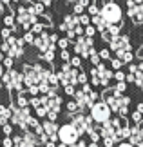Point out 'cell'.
Masks as SVG:
<instances>
[{
  "label": "cell",
  "instance_id": "1",
  "mask_svg": "<svg viewBox=\"0 0 143 147\" xmlns=\"http://www.w3.org/2000/svg\"><path fill=\"white\" fill-rule=\"evenodd\" d=\"M103 100L109 104L111 111L114 113H120V116H127L129 113V105H130V98L125 96L123 93H118L116 89H105L103 93Z\"/></svg>",
  "mask_w": 143,
  "mask_h": 147
},
{
  "label": "cell",
  "instance_id": "2",
  "mask_svg": "<svg viewBox=\"0 0 143 147\" xmlns=\"http://www.w3.org/2000/svg\"><path fill=\"white\" fill-rule=\"evenodd\" d=\"M0 80H2V84L9 89V91H16V93H20V91H24V89H26L24 75H22V71L13 69V67L5 69Z\"/></svg>",
  "mask_w": 143,
  "mask_h": 147
},
{
  "label": "cell",
  "instance_id": "3",
  "mask_svg": "<svg viewBox=\"0 0 143 147\" xmlns=\"http://www.w3.org/2000/svg\"><path fill=\"white\" fill-rule=\"evenodd\" d=\"M31 116H33L31 115V105H27V107H18L16 104L11 105V118H9V122L13 123V125L20 127L22 131L27 129Z\"/></svg>",
  "mask_w": 143,
  "mask_h": 147
},
{
  "label": "cell",
  "instance_id": "4",
  "mask_svg": "<svg viewBox=\"0 0 143 147\" xmlns=\"http://www.w3.org/2000/svg\"><path fill=\"white\" fill-rule=\"evenodd\" d=\"M15 16H16V24L22 26L26 31L31 29V26L35 24V22H38V15L33 13V7L31 5H18L15 11Z\"/></svg>",
  "mask_w": 143,
  "mask_h": 147
},
{
  "label": "cell",
  "instance_id": "5",
  "mask_svg": "<svg viewBox=\"0 0 143 147\" xmlns=\"http://www.w3.org/2000/svg\"><path fill=\"white\" fill-rule=\"evenodd\" d=\"M80 138V133L76 131V127L73 123H64L60 125L58 129V140H60V145H76Z\"/></svg>",
  "mask_w": 143,
  "mask_h": 147
},
{
  "label": "cell",
  "instance_id": "6",
  "mask_svg": "<svg viewBox=\"0 0 143 147\" xmlns=\"http://www.w3.org/2000/svg\"><path fill=\"white\" fill-rule=\"evenodd\" d=\"M111 107L105 100H96L93 105H91V116L96 123H103L105 120L111 118Z\"/></svg>",
  "mask_w": 143,
  "mask_h": 147
},
{
  "label": "cell",
  "instance_id": "7",
  "mask_svg": "<svg viewBox=\"0 0 143 147\" xmlns=\"http://www.w3.org/2000/svg\"><path fill=\"white\" fill-rule=\"evenodd\" d=\"M100 13L103 15V18L109 22V24H120L122 22V7L116 4V2H112V0H109L107 4H103V7L100 9Z\"/></svg>",
  "mask_w": 143,
  "mask_h": 147
},
{
  "label": "cell",
  "instance_id": "8",
  "mask_svg": "<svg viewBox=\"0 0 143 147\" xmlns=\"http://www.w3.org/2000/svg\"><path fill=\"white\" fill-rule=\"evenodd\" d=\"M40 71H42V64H35V65L26 64L24 67H22V75H24L26 89L31 87V86H38V84H40Z\"/></svg>",
  "mask_w": 143,
  "mask_h": 147
},
{
  "label": "cell",
  "instance_id": "9",
  "mask_svg": "<svg viewBox=\"0 0 143 147\" xmlns=\"http://www.w3.org/2000/svg\"><path fill=\"white\" fill-rule=\"evenodd\" d=\"M74 53L80 55L82 58H89L91 53H94L93 36H83V35L76 36V40H74Z\"/></svg>",
  "mask_w": 143,
  "mask_h": 147
},
{
  "label": "cell",
  "instance_id": "10",
  "mask_svg": "<svg viewBox=\"0 0 143 147\" xmlns=\"http://www.w3.org/2000/svg\"><path fill=\"white\" fill-rule=\"evenodd\" d=\"M93 116H85V115H82V113H76V115H73L71 116V123L74 127H76V131L80 133V136H82L83 133H87L89 131V127H93Z\"/></svg>",
  "mask_w": 143,
  "mask_h": 147
},
{
  "label": "cell",
  "instance_id": "11",
  "mask_svg": "<svg viewBox=\"0 0 143 147\" xmlns=\"http://www.w3.org/2000/svg\"><path fill=\"white\" fill-rule=\"evenodd\" d=\"M5 42L9 44V51H7L9 56H13V58H20V56L24 55V46H26L24 38H16V36L11 35L9 38H5Z\"/></svg>",
  "mask_w": 143,
  "mask_h": 147
},
{
  "label": "cell",
  "instance_id": "12",
  "mask_svg": "<svg viewBox=\"0 0 143 147\" xmlns=\"http://www.w3.org/2000/svg\"><path fill=\"white\" fill-rule=\"evenodd\" d=\"M111 44V51L118 53V51H132V46H130V38L125 35H116L112 36V40L109 42Z\"/></svg>",
  "mask_w": 143,
  "mask_h": 147
},
{
  "label": "cell",
  "instance_id": "13",
  "mask_svg": "<svg viewBox=\"0 0 143 147\" xmlns=\"http://www.w3.org/2000/svg\"><path fill=\"white\" fill-rule=\"evenodd\" d=\"M100 136H101V138H114L116 142H120V138H118V134H116V127H114V123L111 122V118L101 123V127H100Z\"/></svg>",
  "mask_w": 143,
  "mask_h": 147
},
{
  "label": "cell",
  "instance_id": "14",
  "mask_svg": "<svg viewBox=\"0 0 143 147\" xmlns=\"http://www.w3.org/2000/svg\"><path fill=\"white\" fill-rule=\"evenodd\" d=\"M33 145H40V138L33 129H24L22 134V147H33Z\"/></svg>",
  "mask_w": 143,
  "mask_h": 147
},
{
  "label": "cell",
  "instance_id": "15",
  "mask_svg": "<svg viewBox=\"0 0 143 147\" xmlns=\"http://www.w3.org/2000/svg\"><path fill=\"white\" fill-rule=\"evenodd\" d=\"M51 44H54V42H51L49 35H47L45 31H42L40 35H36V36H35V42H33V46H35V47L40 51V53H44V51L51 46Z\"/></svg>",
  "mask_w": 143,
  "mask_h": 147
},
{
  "label": "cell",
  "instance_id": "16",
  "mask_svg": "<svg viewBox=\"0 0 143 147\" xmlns=\"http://www.w3.org/2000/svg\"><path fill=\"white\" fill-rule=\"evenodd\" d=\"M129 140L132 145H143V123H136L134 127H130Z\"/></svg>",
  "mask_w": 143,
  "mask_h": 147
},
{
  "label": "cell",
  "instance_id": "17",
  "mask_svg": "<svg viewBox=\"0 0 143 147\" xmlns=\"http://www.w3.org/2000/svg\"><path fill=\"white\" fill-rule=\"evenodd\" d=\"M129 16L134 20V24H141V18H143V2H136L134 5L129 7Z\"/></svg>",
  "mask_w": 143,
  "mask_h": 147
},
{
  "label": "cell",
  "instance_id": "18",
  "mask_svg": "<svg viewBox=\"0 0 143 147\" xmlns=\"http://www.w3.org/2000/svg\"><path fill=\"white\" fill-rule=\"evenodd\" d=\"M120 31H122V22H120V24H109V26H107V29H103V31L100 33V35H101V38H103V40L111 42V40H112V36L120 35Z\"/></svg>",
  "mask_w": 143,
  "mask_h": 147
},
{
  "label": "cell",
  "instance_id": "19",
  "mask_svg": "<svg viewBox=\"0 0 143 147\" xmlns=\"http://www.w3.org/2000/svg\"><path fill=\"white\" fill-rule=\"evenodd\" d=\"M91 24H93V26L96 27V29H98V31L101 33L103 29H107L109 22L103 18V15H101V13H96V15H93V16H91Z\"/></svg>",
  "mask_w": 143,
  "mask_h": 147
},
{
  "label": "cell",
  "instance_id": "20",
  "mask_svg": "<svg viewBox=\"0 0 143 147\" xmlns=\"http://www.w3.org/2000/svg\"><path fill=\"white\" fill-rule=\"evenodd\" d=\"M42 127H44V131L49 134V136H53V134H58V129H60V125L56 123L54 120H45L44 123H42Z\"/></svg>",
  "mask_w": 143,
  "mask_h": 147
},
{
  "label": "cell",
  "instance_id": "21",
  "mask_svg": "<svg viewBox=\"0 0 143 147\" xmlns=\"http://www.w3.org/2000/svg\"><path fill=\"white\" fill-rule=\"evenodd\" d=\"M64 22H65L67 29H74L76 26H80V16H78L76 13H73V15H67L65 18H64Z\"/></svg>",
  "mask_w": 143,
  "mask_h": 147
},
{
  "label": "cell",
  "instance_id": "22",
  "mask_svg": "<svg viewBox=\"0 0 143 147\" xmlns=\"http://www.w3.org/2000/svg\"><path fill=\"white\" fill-rule=\"evenodd\" d=\"M116 56L123 60V64H130V62L134 60V55H132V51H118V53H116Z\"/></svg>",
  "mask_w": 143,
  "mask_h": 147
},
{
  "label": "cell",
  "instance_id": "23",
  "mask_svg": "<svg viewBox=\"0 0 143 147\" xmlns=\"http://www.w3.org/2000/svg\"><path fill=\"white\" fill-rule=\"evenodd\" d=\"M116 134H118L120 142H122V140H125V138L130 136V127H129V125H120V127L116 129Z\"/></svg>",
  "mask_w": 143,
  "mask_h": 147
},
{
  "label": "cell",
  "instance_id": "24",
  "mask_svg": "<svg viewBox=\"0 0 143 147\" xmlns=\"http://www.w3.org/2000/svg\"><path fill=\"white\" fill-rule=\"evenodd\" d=\"M15 20H16L15 13H9V15H5V16H4V26H7V27H11L13 31H16V26H18V24H15Z\"/></svg>",
  "mask_w": 143,
  "mask_h": 147
},
{
  "label": "cell",
  "instance_id": "25",
  "mask_svg": "<svg viewBox=\"0 0 143 147\" xmlns=\"http://www.w3.org/2000/svg\"><path fill=\"white\" fill-rule=\"evenodd\" d=\"M15 104L18 105V107H27V105H29V98L26 96V93H24V91H20V93H18V96L15 98Z\"/></svg>",
  "mask_w": 143,
  "mask_h": 147
},
{
  "label": "cell",
  "instance_id": "26",
  "mask_svg": "<svg viewBox=\"0 0 143 147\" xmlns=\"http://www.w3.org/2000/svg\"><path fill=\"white\" fill-rule=\"evenodd\" d=\"M31 7H33V13L38 15V16L45 13V4H44V2H40V0H36L35 4H31Z\"/></svg>",
  "mask_w": 143,
  "mask_h": 147
},
{
  "label": "cell",
  "instance_id": "27",
  "mask_svg": "<svg viewBox=\"0 0 143 147\" xmlns=\"http://www.w3.org/2000/svg\"><path fill=\"white\" fill-rule=\"evenodd\" d=\"M134 84H136V86H143V69H138V71H136L134 73Z\"/></svg>",
  "mask_w": 143,
  "mask_h": 147
},
{
  "label": "cell",
  "instance_id": "28",
  "mask_svg": "<svg viewBox=\"0 0 143 147\" xmlns=\"http://www.w3.org/2000/svg\"><path fill=\"white\" fill-rule=\"evenodd\" d=\"M44 27H45V26H44V24H42V22H40V20H38V22H35V24H33V26H31V31H33V33H35V35H40V33H42V31H44Z\"/></svg>",
  "mask_w": 143,
  "mask_h": 147
},
{
  "label": "cell",
  "instance_id": "29",
  "mask_svg": "<svg viewBox=\"0 0 143 147\" xmlns=\"http://www.w3.org/2000/svg\"><path fill=\"white\" fill-rule=\"evenodd\" d=\"M2 64H4L5 69H9V67H13L15 58H13V56H9V55H5V56H4V60H2Z\"/></svg>",
  "mask_w": 143,
  "mask_h": 147
},
{
  "label": "cell",
  "instance_id": "30",
  "mask_svg": "<svg viewBox=\"0 0 143 147\" xmlns=\"http://www.w3.org/2000/svg\"><path fill=\"white\" fill-rule=\"evenodd\" d=\"M114 89H116L118 93H125L127 91V80H120L116 86H114Z\"/></svg>",
  "mask_w": 143,
  "mask_h": 147
},
{
  "label": "cell",
  "instance_id": "31",
  "mask_svg": "<svg viewBox=\"0 0 143 147\" xmlns=\"http://www.w3.org/2000/svg\"><path fill=\"white\" fill-rule=\"evenodd\" d=\"M35 36H36V35H35V33H33L31 29H29V31H26V35H24V42H26V44H33V42H35Z\"/></svg>",
  "mask_w": 143,
  "mask_h": 147
},
{
  "label": "cell",
  "instance_id": "32",
  "mask_svg": "<svg viewBox=\"0 0 143 147\" xmlns=\"http://www.w3.org/2000/svg\"><path fill=\"white\" fill-rule=\"evenodd\" d=\"M11 35H13V29H11V27H2V31H0V36H2V40H5V38H9Z\"/></svg>",
  "mask_w": 143,
  "mask_h": 147
},
{
  "label": "cell",
  "instance_id": "33",
  "mask_svg": "<svg viewBox=\"0 0 143 147\" xmlns=\"http://www.w3.org/2000/svg\"><path fill=\"white\" fill-rule=\"evenodd\" d=\"M89 60H91V64L93 65H98L100 64V60H101V56H100V53H91V56H89Z\"/></svg>",
  "mask_w": 143,
  "mask_h": 147
},
{
  "label": "cell",
  "instance_id": "34",
  "mask_svg": "<svg viewBox=\"0 0 143 147\" xmlns=\"http://www.w3.org/2000/svg\"><path fill=\"white\" fill-rule=\"evenodd\" d=\"M83 27H85V29H83V35L85 36H94V33H96V27L94 26H89L87 24V26H83Z\"/></svg>",
  "mask_w": 143,
  "mask_h": 147
},
{
  "label": "cell",
  "instance_id": "35",
  "mask_svg": "<svg viewBox=\"0 0 143 147\" xmlns=\"http://www.w3.org/2000/svg\"><path fill=\"white\" fill-rule=\"evenodd\" d=\"M111 65H112V69H120V67L123 65V60L118 58V56H116V58H112V56H111Z\"/></svg>",
  "mask_w": 143,
  "mask_h": 147
},
{
  "label": "cell",
  "instance_id": "36",
  "mask_svg": "<svg viewBox=\"0 0 143 147\" xmlns=\"http://www.w3.org/2000/svg\"><path fill=\"white\" fill-rule=\"evenodd\" d=\"M56 46H58L60 49H67L69 47V38H58V42H56Z\"/></svg>",
  "mask_w": 143,
  "mask_h": 147
},
{
  "label": "cell",
  "instance_id": "37",
  "mask_svg": "<svg viewBox=\"0 0 143 147\" xmlns=\"http://www.w3.org/2000/svg\"><path fill=\"white\" fill-rule=\"evenodd\" d=\"M64 91L67 96H74V93H76V89H74L73 84H67V86H64Z\"/></svg>",
  "mask_w": 143,
  "mask_h": 147
},
{
  "label": "cell",
  "instance_id": "38",
  "mask_svg": "<svg viewBox=\"0 0 143 147\" xmlns=\"http://www.w3.org/2000/svg\"><path fill=\"white\" fill-rule=\"evenodd\" d=\"M141 115H143V113H140L138 109H136V111L132 113V116H130V118H132V122H134V123H141V120H143V116H141Z\"/></svg>",
  "mask_w": 143,
  "mask_h": 147
},
{
  "label": "cell",
  "instance_id": "39",
  "mask_svg": "<svg viewBox=\"0 0 143 147\" xmlns=\"http://www.w3.org/2000/svg\"><path fill=\"white\" fill-rule=\"evenodd\" d=\"M78 16H80V24H82V26H87V24H91V16H89V15L82 13V15H78Z\"/></svg>",
  "mask_w": 143,
  "mask_h": 147
},
{
  "label": "cell",
  "instance_id": "40",
  "mask_svg": "<svg viewBox=\"0 0 143 147\" xmlns=\"http://www.w3.org/2000/svg\"><path fill=\"white\" fill-rule=\"evenodd\" d=\"M27 93H29L31 96H36V94H40V87L38 86H31V87H27Z\"/></svg>",
  "mask_w": 143,
  "mask_h": 147
},
{
  "label": "cell",
  "instance_id": "41",
  "mask_svg": "<svg viewBox=\"0 0 143 147\" xmlns=\"http://www.w3.org/2000/svg\"><path fill=\"white\" fill-rule=\"evenodd\" d=\"M100 56H101V60H111V49H101Z\"/></svg>",
  "mask_w": 143,
  "mask_h": 147
},
{
  "label": "cell",
  "instance_id": "42",
  "mask_svg": "<svg viewBox=\"0 0 143 147\" xmlns=\"http://www.w3.org/2000/svg\"><path fill=\"white\" fill-rule=\"evenodd\" d=\"M69 62H71V65H74V67H80V65H82V58H80V55L78 56H73Z\"/></svg>",
  "mask_w": 143,
  "mask_h": 147
},
{
  "label": "cell",
  "instance_id": "43",
  "mask_svg": "<svg viewBox=\"0 0 143 147\" xmlns=\"http://www.w3.org/2000/svg\"><path fill=\"white\" fill-rule=\"evenodd\" d=\"M2 145H5V147H11V145H15V144H13V136H7V134H5V136H4V140H2Z\"/></svg>",
  "mask_w": 143,
  "mask_h": 147
},
{
  "label": "cell",
  "instance_id": "44",
  "mask_svg": "<svg viewBox=\"0 0 143 147\" xmlns=\"http://www.w3.org/2000/svg\"><path fill=\"white\" fill-rule=\"evenodd\" d=\"M87 11H89V15H91V16H93V15H96V13H100V11H98V5H94V4H89Z\"/></svg>",
  "mask_w": 143,
  "mask_h": 147
},
{
  "label": "cell",
  "instance_id": "45",
  "mask_svg": "<svg viewBox=\"0 0 143 147\" xmlns=\"http://www.w3.org/2000/svg\"><path fill=\"white\" fill-rule=\"evenodd\" d=\"M83 9H85V7H83L82 4H78V2L74 4V7H73V11H74L76 15H82V13H83Z\"/></svg>",
  "mask_w": 143,
  "mask_h": 147
},
{
  "label": "cell",
  "instance_id": "46",
  "mask_svg": "<svg viewBox=\"0 0 143 147\" xmlns=\"http://www.w3.org/2000/svg\"><path fill=\"white\" fill-rule=\"evenodd\" d=\"M87 82V73L82 71V73H78V84H85Z\"/></svg>",
  "mask_w": 143,
  "mask_h": 147
},
{
  "label": "cell",
  "instance_id": "47",
  "mask_svg": "<svg viewBox=\"0 0 143 147\" xmlns=\"http://www.w3.org/2000/svg\"><path fill=\"white\" fill-rule=\"evenodd\" d=\"M60 56H62V60H64V62H69V60H71V56H69V51H67V49H62Z\"/></svg>",
  "mask_w": 143,
  "mask_h": 147
},
{
  "label": "cell",
  "instance_id": "48",
  "mask_svg": "<svg viewBox=\"0 0 143 147\" xmlns=\"http://www.w3.org/2000/svg\"><path fill=\"white\" fill-rule=\"evenodd\" d=\"M114 78H116L118 82L120 80H125V73L123 71H116V73H114Z\"/></svg>",
  "mask_w": 143,
  "mask_h": 147
},
{
  "label": "cell",
  "instance_id": "49",
  "mask_svg": "<svg viewBox=\"0 0 143 147\" xmlns=\"http://www.w3.org/2000/svg\"><path fill=\"white\" fill-rule=\"evenodd\" d=\"M65 33H67V38H69V40H74V38H76V31L74 29H67Z\"/></svg>",
  "mask_w": 143,
  "mask_h": 147
},
{
  "label": "cell",
  "instance_id": "50",
  "mask_svg": "<svg viewBox=\"0 0 143 147\" xmlns=\"http://www.w3.org/2000/svg\"><path fill=\"white\" fill-rule=\"evenodd\" d=\"M83 29H85V27H82V24L74 27V31H76V36H80V35H83Z\"/></svg>",
  "mask_w": 143,
  "mask_h": 147
},
{
  "label": "cell",
  "instance_id": "51",
  "mask_svg": "<svg viewBox=\"0 0 143 147\" xmlns=\"http://www.w3.org/2000/svg\"><path fill=\"white\" fill-rule=\"evenodd\" d=\"M138 71V64H132V62H130L129 64V73H136Z\"/></svg>",
  "mask_w": 143,
  "mask_h": 147
},
{
  "label": "cell",
  "instance_id": "52",
  "mask_svg": "<svg viewBox=\"0 0 143 147\" xmlns=\"http://www.w3.org/2000/svg\"><path fill=\"white\" fill-rule=\"evenodd\" d=\"M78 4H82L83 7H89V0H78Z\"/></svg>",
  "mask_w": 143,
  "mask_h": 147
},
{
  "label": "cell",
  "instance_id": "53",
  "mask_svg": "<svg viewBox=\"0 0 143 147\" xmlns=\"http://www.w3.org/2000/svg\"><path fill=\"white\" fill-rule=\"evenodd\" d=\"M138 69H143V56L140 55V60H138Z\"/></svg>",
  "mask_w": 143,
  "mask_h": 147
},
{
  "label": "cell",
  "instance_id": "54",
  "mask_svg": "<svg viewBox=\"0 0 143 147\" xmlns=\"http://www.w3.org/2000/svg\"><path fill=\"white\" fill-rule=\"evenodd\" d=\"M58 29H60V31H67V26H65V22H62V24L58 26Z\"/></svg>",
  "mask_w": 143,
  "mask_h": 147
},
{
  "label": "cell",
  "instance_id": "55",
  "mask_svg": "<svg viewBox=\"0 0 143 147\" xmlns=\"http://www.w3.org/2000/svg\"><path fill=\"white\" fill-rule=\"evenodd\" d=\"M40 2H44V4H45V7H47V5L53 4V0H40Z\"/></svg>",
  "mask_w": 143,
  "mask_h": 147
},
{
  "label": "cell",
  "instance_id": "56",
  "mask_svg": "<svg viewBox=\"0 0 143 147\" xmlns=\"http://www.w3.org/2000/svg\"><path fill=\"white\" fill-rule=\"evenodd\" d=\"M136 109H138L140 113H143V104H141V102H140V104H138V105H136Z\"/></svg>",
  "mask_w": 143,
  "mask_h": 147
},
{
  "label": "cell",
  "instance_id": "57",
  "mask_svg": "<svg viewBox=\"0 0 143 147\" xmlns=\"http://www.w3.org/2000/svg\"><path fill=\"white\" fill-rule=\"evenodd\" d=\"M2 75H4V64L0 62V78H2Z\"/></svg>",
  "mask_w": 143,
  "mask_h": 147
},
{
  "label": "cell",
  "instance_id": "58",
  "mask_svg": "<svg viewBox=\"0 0 143 147\" xmlns=\"http://www.w3.org/2000/svg\"><path fill=\"white\" fill-rule=\"evenodd\" d=\"M4 56H5V55H4V51H2V47H0V62L4 60Z\"/></svg>",
  "mask_w": 143,
  "mask_h": 147
},
{
  "label": "cell",
  "instance_id": "59",
  "mask_svg": "<svg viewBox=\"0 0 143 147\" xmlns=\"http://www.w3.org/2000/svg\"><path fill=\"white\" fill-rule=\"evenodd\" d=\"M4 15V4H0V16Z\"/></svg>",
  "mask_w": 143,
  "mask_h": 147
},
{
  "label": "cell",
  "instance_id": "60",
  "mask_svg": "<svg viewBox=\"0 0 143 147\" xmlns=\"http://www.w3.org/2000/svg\"><path fill=\"white\" fill-rule=\"evenodd\" d=\"M136 2H143V0H136Z\"/></svg>",
  "mask_w": 143,
  "mask_h": 147
},
{
  "label": "cell",
  "instance_id": "61",
  "mask_svg": "<svg viewBox=\"0 0 143 147\" xmlns=\"http://www.w3.org/2000/svg\"><path fill=\"white\" fill-rule=\"evenodd\" d=\"M0 145H2V138H0Z\"/></svg>",
  "mask_w": 143,
  "mask_h": 147
},
{
  "label": "cell",
  "instance_id": "62",
  "mask_svg": "<svg viewBox=\"0 0 143 147\" xmlns=\"http://www.w3.org/2000/svg\"><path fill=\"white\" fill-rule=\"evenodd\" d=\"M141 24H143V18H141Z\"/></svg>",
  "mask_w": 143,
  "mask_h": 147
},
{
  "label": "cell",
  "instance_id": "63",
  "mask_svg": "<svg viewBox=\"0 0 143 147\" xmlns=\"http://www.w3.org/2000/svg\"><path fill=\"white\" fill-rule=\"evenodd\" d=\"M141 91H143V86H141Z\"/></svg>",
  "mask_w": 143,
  "mask_h": 147
},
{
  "label": "cell",
  "instance_id": "64",
  "mask_svg": "<svg viewBox=\"0 0 143 147\" xmlns=\"http://www.w3.org/2000/svg\"><path fill=\"white\" fill-rule=\"evenodd\" d=\"M141 123H143V120H141Z\"/></svg>",
  "mask_w": 143,
  "mask_h": 147
}]
</instances>
